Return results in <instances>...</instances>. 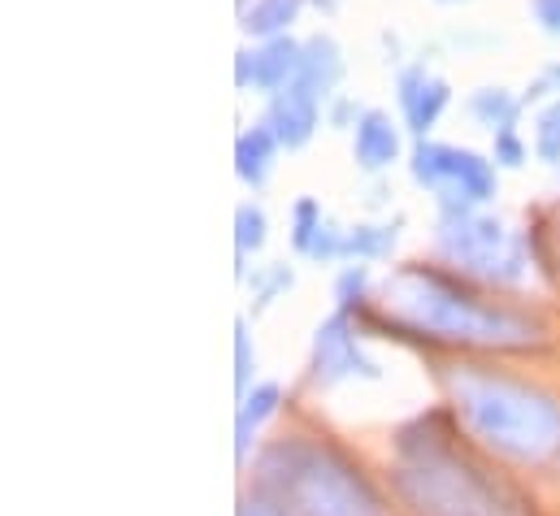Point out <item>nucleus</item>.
Masks as SVG:
<instances>
[{
	"label": "nucleus",
	"mask_w": 560,
	"mask_h": 516,
	"mask_svg": "<svg viewBox=\"0 0 560 516\" xmlns=\"http://www.w3.org/2000/svg\"><path fill=\"white\" fill-rule=\"evenodd\" d=\"M257 486L275 516H383V500L343 452L300 434L261 452Z\"/></svg>",
	"instance_id": "1"
},
{
	"label": "nucleus",
	"mask_w": 560,
	"mask_h": 516,
	"mask_svg": "<svg viewBox=\"0 0 560 516\" xmlns=\"http://www.w3.org/2000/svg\"><path fill=\"white\" fill-rule=\"evenodd\" d=\"M452 399L465 425L504 456L544 460L560 447V403L544 390L465 370L452 378Z\"/></svg>",
	"instance_id": "2"
},
{
	"label": "nucleus",
	"mask_w": 560,
	"mask_h": 516,
	"mask_svg": "<svg viewBox=\"0 0 560 516\" xmlns=\"http://www.w3.org/2000/svg\"><path fill=\"white\" fill-rule=\"evenodd\" d=\"M405 469L396 478L400 495L418 516H513V504L504 491L469 460H460L447 443L421 438L413 430L400 434Z\"/></svg>",
	"instance_id": "3"
},
{
	"label": "nucleus",
	"mask_w": 560,
	"mask_h": 516,
	"mask_svg": "<svg viewBox=\"0 0 560 516\" xmlns=\"http://www.w3.org/2000/svg\"><path fill=\"white\" fill-rule=\"evenodd\" d=\"M396 304L400 313L418 326L430 330L439 339H465V343H530L535 339V326L504 313V308H491L482 304L474 291H465L460 282H452L447 273H434V269H405L396 278Z\"/></svg>",
	"instance_id": "4"
},
{
	"label": "nucleus",
	"mask_w": 560,
	"mask_h": 516,
	"mask_svg": "<svg viewBox=\"0 0 560 516\" xmlns=\"http://www.w3.org/2000/svg\"><path fill=\"white\" fill-rule=\"evenodd\" d=\"M439 248L452 265H460L469 273H482V278H495V282H517L526 273L522 244L495 218H474L469 209L443 213Z\"/></svg>",
	"instance_id": "5"
},
{
	"label": "nucleus",
	"mask_w": 560,
	"mask_h": 516,
	"mask_svg": "<svg viewBox=\"0 0 560 516\" xmlns=\"http://www.w3.org/2000/svg\"><path fill=\"white\" fill-rule=\"evenodd\" d=\"M413 178L421 187H434L443 200V213L469 209L495 196V169L487 156L469 148H447V143H425L413 148Z\"/></svg>",
	"instance_id": "6"
},
{
	"label": "nucleus",
	"mask_w": 560,
	"mask_h": 516,
	"mask_svg": "<svg viewBox=\"0 0 560 516\" xmlns=\"http://www.w3.org/2000/svg\"><path fill=\"white\" fill-rule=\"evenodd\" d=\"M352 374L378 378V365L370 356H361L357 335H352V321L343 313H335L330 321L317 326V339H313V383L335 387V383H343Z\"/></svg>",
	"instance_id": "7"
},
{
	"label": "nucleus",
	"mask_w": 560,
	"mask_h": 516,
	"mask_svg": "<svg viewBox=\"0 0 560 516\" xmlns=\"http://www.w3.org/2000/svg\"><path fill=\"white\" fill-rule=\"evenodd\" d=\"M317 105L322 101L313 92H304L300 83H287L282 92H275V101H270L266 127L279 134L282 148H304L313 139V130H317Z\"/></svg>",
	"instance_id": "8"
},
{
	"label": "nucleus",
	"mask_w": 560,
	"mask_h": 516,
	"mask_svg": "<svg viewBox=\"0 0 560 516\" xmlns=\"http://www.w3.org/2000/svg\"><path fill=\"white\" fill-rule=\"evenodd\" d=\"M447 101H452L447 83H443V79H430L421 66L400 74V105H405V118H409V130H413V134H425V130L434 127V122L443 118Z\"/></svg>",
	"instance_id": "9"
},
{
	"label": "nucleus",
	"mask_w": 560,
	"mask_h": 516,
	"mask_svg": "<svg viewBox=\"0 0 560 516\" xmlns=\"http://www.w3.org/2000/svg\"><path fill=\"white\" fill-rule=\"evenodd\" d=\"M352 152H357V165H361V169L378 174V169H387V165L400 156V130H396V122H392L387 114L370 109V114L357 118Z\"/></svg>",
	"instance_id": "10"
},
{
	"label": "nucleus",
	"mask_w": 560,
	"mask_h": 516,
	"mask_svg": "<svg viewBox=\"0 0 560 516\" xmlns=\"http://www.w3.org/2000/svg\"><path fill=\"white\" fill-rule=\"evenodd\" d=\"M343 79V57H339V44L330 35H317L304 44V57H300V74L295 83L304 92H313L317 101H326L335 92V83Z\"/></svg>",
	"instance_id": "11"
},
{
	"label": "nucleus",
	"mask_w": 560,
	"mask_h": 516,
	"mask_svg": "<svg viewBox=\"0 0 560 516\" xmlns=\"http://www.w3.org/2000/svg\"><path fill=\"white\" fill-rule=\"evenodd\" d=\"M275 152H279V134H275L270 127L244 130L240 143H235V174H240L248 187H261V183L270 178Z\"/></svg>",
	"instance_id": "12"
},
{
	"label": "nucleus",
	"mask_w": 560,
	"mask_h": 516,
	"mask_svg": "<svg viewBox=\"0 0 560 516\" xmlns=\"http://www.w3.org/2000/svg\"><path fill=\"white\" fill-rule=\"evenodd\" d=\"M300 57H304V48H300L295 39H279V35H275V39L257 52V87H261V92H282L287 83H295Z\"/></svg>",
	"instance_id": "13"
},
{
	"label": "nucleus",
	"mask_w": 560,
	"mask_h": 516,
	"mask_svg": "<svg viewBox=\"0 0 560 516\" xmlns=\"http://www.w3.org/2000/svg\"><path fill=\"white\" fill-rule=\"evenodd\" d=\"M279 399H282V390L275 387V383H261V387H253L240 395V417H235V434H240V438H235V456H240V460L248 456L253 430H257L266 417L279 412Z\"/></svg>",
	"instance_id": "14"
},
{
	"label": "nucleus",
	"mask_w": 560,
	"mask_h": 516,
	"mask_svg": "<svg viewBox=\"0 0 560 516\" xmlns=\"http://www.w3.org/2000/svg\"><path fill=\"white\" fill-rule=\"evenodd\" d=\"M469 114L482 122V127L491 130H509L517 122V114H522V101H513L504 87H482V92H474V101H469Z\"/></svg>",
	"instance_id": "15"
},
{
	"label": "nucleus",
	"mask_w": 560,
	"mask_h": 516,
	"mask_svg": "<svg viewBox=\"0 0 560 516\" xmlns=\"http://www.w3.org/2000/svg\"><path fill=\"white\" fill-rule=\"evenodd\" d=\"M300 4H304V0H253V4L244 9V31L275 39L279 31H287V26L295 22Z\"/></svg>",
	"instance_id": "16"
},
{
	"label": "nucleus",
	"mask_w": 560,
	"mask_h": 516,
	"mask_svg": "<svg viewBox=\"0 0 560 516\" xmlns=\"http://www.w3.org/2000/svg\"><path fill=\"white\" fill-rule=\"evenodd\" d=\"M396 235H400V222H392V226H357V231L343 235V257H357V260L387 257L396 248Z\"/></svg>",
	"instance_id": "17"
},
{
	"label": "nucleus",
	"mask_w": 560,
	"mask_h": 516,
	"mask_svg": "<svg viewBox=\"0 0 560 516\" xmlns=\"http://www.w3.org/2000/svg\"><path fill=\"white\" fill-rule=\"evenodd\" d=\"M266 231H270V222H266V213L257 204H240L235 209V244H240V257L261 253L266 248Z\"/></svg>",
	"instance_id": "18"
},
{
	"label": "nucleus",
	"mask_w": 560,
	"mask_h": 516,
	"mask_svg": "<svg viewBox=\"0 0 560 516\" xmlns=\"http://www.w3.org/2000/svg\"><path fill=\"white\" fill-rule=\"evenodd\" d=\"M317 226H322V209H317L313 200H300V204H295V213H291V244H295L300 253H308V244H313Z\"/></svg>",
	"instance_id": "19"
},
{
	"label": "nucleus",
	"mask_w": 560,
	"mask_h": 516,
	"mask_svg": "<svg viewBox=\"0 0 560 516\" xmlns=\"http://www.w3.org/2000/svg\"><path fill=\"white\" fill-rule=\"evenodd\" d=\"M535 152H539L544 161H560V101L557 105H548V109H544V118H539V130H535Z\"/></svg>",
	"instance_id": "20"
},
{
	"label": "nucleus",
	"mask_w": 560,
	"mask_h": 516,
	"mask_svg": "<svg viewBox=\"0 0 560 516\" xmlns=\"http://www.w3.org/2000/svg\"><path fill=\"white\" fill-rule=\"evenodd\" d=\"M365 286H370V269H365V265H352V269L339 273V282H335V300H339L343 308H352V304L365 300Z\"/></svg>",
	"instance_id": "21"
},
{
	"label": "nucleus",
	"mask_w": 560,
	"mask_h": 516,
	"mask_svg": "<svg viewBox=\"0 0 560 516\" xmlns=\"http://www.w3.org/2000/svg\"><path fill=\"white\" fill-rule=\"evenodd\" d=\"M248 378H253V343H248V326L240 321L235 326V383H240V395L248 390Z\"/></svg>",
	"instance_id": "22"
},
{
	"label": "nucleus",
	"mask_w": 560,
	"mask_h": 516,
	"mask_svg": "<svg viewBox=\"0 0 560 516\" xmlns=\"http://www.w3.org/2000/svg\"><path fill=\"white\" fill-rule=\"evenodd\" d=\"M495 161H500V165H509V169H517V165L526 161V143L513 134V127L495 130Z\"/></svg>",
	"instance_id": "23"
},
{
	"label": "nucleus",
	"mask_w": 560,
	"mask_h": 516,
	"mask_svg": "<svg viewBox=\"0 0 560 516\" xmlns=\"http://www.w3.org/2000/svg\"><path fill=\"white\" fill-rule=\"evenodd\" d=\"M287 286H291V269H287V265H275V269H270V278L257 286V308L275 304V295H279V291H287Z\"/></svg>",
	"instance_id": "24"
},
{
	"label": "nucleus",
	"mask_w": 560,
	"mask_h": 516,
	"mask_svg": "<svg viewBox=\"0 0 560 516\" xmlns=\"http://www.w3.org/2000/svg\"><path fill=\"white\" fill-rule=\"evenodd\" d=\"M530 9L548 35H560V0H530Z\"/></svg>",
	"instance_id": "25"
},
{
	"label": "nucleus",
	"mask_w": 560,
	"mask_h": 516,
	"mask_svg": "<svg viewBox=\"0 0 560 516\" xmlns=\"http://www.w3.org/2000/svg\"><path fill=\"white\" fill-rule=\"evenodd\" d=\"M235 79H240V87L257 83V52H240V61H235Z\"/></svg>",
	"instance_id": "26"
},
{
	"label": "nucleus",
	"mask_w": 560,
	"mask_h": 516,
	"mask_svg": "<svg viewBox=\"0 0 560 516\" xmlns=\"http://www.w3.org/2000/svg\"><path fill=\"white\" fill-rule=\"evenodd\" d=\"M352 114H357V109H352V105L343 101V105H335V114H330V122H335V127H348V118H352Z\"/></svg>",
	"instance_id": "27"
},
{
	"label": "nucleus",
	"mask_w": 560,
	"mask_h": 516,
	"mask_svg": "<svg viewBox=\"0 0 560 516\" xmlns=\"http://www.w3.org/2000/svg\"><path fill=\"white\" fill-rule=\"evenodd\" d=\"M240 516H275V513H270V508H261V504H244Z\"/></svg>",
	"instance_id": "28"
},
{
	"label": "nucleus",
	"mask_w": 560,
	"mask_h": 516,
	"mask_svg": "<svg viewBox=\"0 0 560 516\" xmlns=\"http://www.w3.org/2000/svg\"><path fill=\"white\" fill-rule=\"evenodd\" d=\"M544 79H548L552 87H560V66H548V74H544Z\"/></svg>",
	"instance_id": "29"
}]
</instances>
